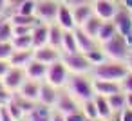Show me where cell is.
<instances>
[{"instance_id":"6da1fadb","label":"cell","mask_w":132,"mask_h":121,"mask_svg":"<svg viewBox=\"0 0 132 121\" xmlns=\"http://www.w3.org/2000/svg\"><path fill=\"white\" fill-rule=\"evenodd\" d=\"M94 80H109V81H119L128 74V67L125 62L119 60H110L107 58L105 62L92 65L90 72H89Z\"/></svg>"},{"instance_id":"7a4b0ae2","label":"cell","mask_w":132,"mask_h":121,"mask_svg":"<svg viewBox=\"0 0 132 121\" xmlns=\"http://www.w3.org/2000/svg\"><path fill=\"white\" fill-rule=\"evenodd\" d=\"M78 103H83L87 99H92L94 94V81L90 74H71L67 85L63 87Z\"/></svg>"},{"instance_id":"3957f363","label":"cell","mask_w":132,"mask_h":121,"mask_svg":"<svg viewBox=\"0 0 132 121\" xmlns=\"http://www.w3.org/2000/svg\"><path fill=\"white\" fill-rule=\"evenodd\" d=\"M100 45H101L103 53L107 54V58H110V60L125 62L127 56L130 54V47H128V44H127V40L121 33H116L112 38H109L107 42H103Z\"/></svg>"},{"instance_id":"277c9868","label":"cell","mask_w":132,"mask_h":121,"mask_svg":"<svg viewBox=\"0 0 132 121\" xmlns=\"http://www.w3.org/2000/svg\"><path fill=\"white\" fill-rule=\"evenodd\" d=\"M60 60L65 63V67L69 69L71 74H89L90 69H92V63L89 62V58L80 51H76V53H62Z\"/></svg>"},{"instance_id":"5b68a950","label":"cell","mask_w":132,"mask_h":121,"mask_svg":"<svg viewBox=\"0 0 132 121\" xmlns=\"http://www.w3.org/2000/svg\"><path fill=\"white\" fill-rule=\"evenodd\" d=\"M69 76H71V72H69V69L65 67V63L62 60L47 65V74H45L47 83H51V85H54L58 89H63L67 85V81H69Z\"/></svg>"},{"instance_id":"8992f818","label":"cell","mask_w":132,"mask_h":121,"mask_svg":"<svg viewBox=\"0 0 132 121\" xmlns=\"http://www.w3.org/2000/svg\"><path fill=\"white\" fill-rule=\"evenodd\" d=\"M60 2L62 0H36V18L40 22H45V24H51L56 20V15H58V7H60Z\"/></svg>"},{"instance_id":"52a82bcc","label":"cell","mask_w":132,"mask_h":121,"mask_svg":"<svg viewBox=\"0 0 132 121\" xmlns=\"http://www.w3.org/2000/svg\"><path fill=\"white\" fill-rule=\"evenodd\" d=\"M2 80H4V87H6L7 90L16 92V90L22 87V83L27 80V74H26V69H24V67H15V65H11L9 71L6 72V76H4Z\"/></svg>"},{"instance_id":"ba28073f","label":"cell","mask_w":132,"mask_h":121,"mask_svg":"<svg viewBox=\"0 0 132 121\" xmlns=\"http://www.w3.org/2000/svg\"><path fill=\"white\" fill-rule=\"evenodd\" d=\"M56 112H60V114H63V116H67V114H71V112H76V110H80V103L65 90V89H60V94H58V99H56V103H54V107H53Z\"/></svg>"},{"instance_id":"9c48e42d","label":"cell","mask_w":132,"mask_h":121,"mask_svg":"<svg viewBox=\"0 0 132 121\" xmlns=\"http://www.w3.org/2000/svg\"><path fill=\"white\" fill-rule=\"evenodd\" d=\"M118 7H119V4L114 2V0H94L92 2L94 15H98L101 20H112Z\"/></svg>"},{"instance_id":"30bf717a","label":"cell","mask_w":132,"mask_h":121,"mask_svg":"<svg viewBox=\"0 0 132 121\" xmlns=\"http://www.w3.org/2000/svg\"><path fill=\"white\" fill-rule=\"evenodd\" d=\"M112 22H114L118 33L127 34V33L132 29V11H128L125 6L119 4V7H118V11H116V15H114V18H112Z\"/></svg>"},{"instance_id":"8fae6325","label":"cell","mask_w":132,"mask_h":121,"mask_svg":"<svg viewBox=\"0 0 132 121\" xmlns=\"http://www.w3.org/2000/svg\"><path fill=\"white\" fill-rule=\"evenodd\" d=\"M60 58H62V49H56V47H53L49 44L35 49V60L44 62L45 65H51V63L58 62Z\"/></svg>"},{"instance_id":"7c38bea8","label":"cell","mask_w":132,"mask_h":121,"mask_svg":"<svg viewBox=\"0 0 132 121\" xmlns=\"http://www.w3.org/2000/svg\"><path fill=\"white\" fill-rule=\"evenodd\" d=\"M58 94H60V89L58 87H54V85H51V83H47L45 80L42 81V85H40V96H38V103H42V105H47V107H54V103H56V99H58Z\"/></svg>"},{"instance_id":"4fadbf2b","label":"cell","mask_w":132,"mask_h":121,"mask_svg":"<svg viewBox=\"0 0 132 121\" xmlns=\"http://www.w3.org/2000/svg\"><path fill=\"white\" fill-rule=\"evenodd\" d=\"M62 29L65 31H71L76 27L74 24V18H72V9L65 4V2H60V7H58V15H56V20H54Z\"/></svg>"},{"instance_id":"5bb4252c","label":"cell","mask_w":132,"mask_h":121,"mask_svg":"<svg viewBox=\"0 0 132 121\" xmlns=\"http://www.w3.org/2000/svg\"><path fill=\"white\" fill-rule=\"evenodd\" d=\"M31 38H33V49L47 45L49 44V24H45V22L35 24V27L31 31Z\"/></svg>"},{"instance_id":"9a60e30c","label":"cell","mask_w":132,"mask_h":121,"mask_svg":"<svg viewBox=\"0 0 132 121\" xmlns=\"http://www.w3.org/2000/svg\"><path fill=\"white\" fill-rule=\"evenodd\" d=\"M42 81H44V80H42ZM42 81H40V80H31V78H27L16 92H18L20 96H24V98L31 99V101H38V96H40V85H42Z\"/></svg>"},{"instance_id":"2e32d148","label":"cell","mask_w":132,"mask_h":121,"mask_svg":"<svg viewBox=\"0 0 132 121\" xmlns=\"http://www.w3.org/2000/svg\"><path fill=\"white\" fill-rule=\"evenodd\" d=\"M24 117H26L27 121H51V117H53V108L47 107V105L36 103Z\"/></svg>"},{"instance_id":"e0dca14e","label":"cell","mask_w":132,"mask_h":121,"mask_svg":"<svg viewBox=\"0 0 132 121\" xmlns=\"http://www.w3.org/2000/svg\"><path fill=\"white\" fill-rule=\"evenodd\" d=\"M74 36H76V42H78V51L80 53H89L90 49H94L96 45H100L92 36H89L81 27H74Z\"/></svg>"},{"instance_id":"ac0fdd59","label":"cell","mask_w":132,"mask_h":121,"mask_svg":"<svg viewBox=\"0 0 132 121\" xmlns=\"http://www.w3.org/2000/svg\"><path fill=\"white\" fill-rule=\"evenodd\" d=\"M94 94H100V96H112L116 92H119V81H109V80H94Z\"/></svg>"},{"instance_id":"d6986e66","label":"cell","mask_w":132,"mask_h":121,"mask_svg":"<svg viewBox=\"0 0 132 121\" xmlns=\"http://www.w3.org/2000/svg\"><path fill=\"white\" fill-rule=\"evenodd\" d=\"M26 74L27 78L31 80H45V74H47V65L44 62H38V60H31L27 65H26Z\"/></svg>"},{"instance_id":"ffe728a7","label":"cell","mask_w":132,"mask_h":121,"mask_svg":"<svg viewBox=\"0 0 132 121\" xmlns=\"http://www.w3.org/2000/svg\"><path fill=\"white\" fill-rule=\"evenodd\" d=\"M71 9H72V18H74L76 27H81L94 15L92 4H83V6H76V7H71Z\"/></svg>"},{"instance_id":"44dd1931","label":"cell","mask_w":132,"mask_h":121,"mask_svg":"<svg viewBox=\"0 0 132 121\" xmlns=\"http://www.w3.org/2000/svg\"><path fill=\"white\" fill-rule=\"evenodd\" d=\"M35 58V49H22V51H13L11 58H9V63L15 65V67H24Z\"/></svg>"},{"instance_id":"7402d4cb","label":"cell","mask_w":132,"mask_h":121,"mask_svg":"<svg viewBox=\"0 0 132 121\" xmlns=\"http://www.w3.org/2000/svg\"><path fill=\"white\" fill-rule=\"evenodd\" d=\"M94 101H96V107H98L100 119H105V121H109V119L114 116V110L110 108L107 96H100V94H96V96H94Z\"/></svg>"},{"instance_id":"603a6c76","label":"cell","mask_w":132,"mask_h":121,"mask_svg":"<svg viewBox=\"0 0 132 121\" xmlns=\"http://www.w3.org/2000/svg\"><path fill=\"white\" fill-rule=\"evenodd\" d=\"M63 33H65V29H62L56 22H51L49 24V45H53L56 49H62Z\"/></svg>"},{"instance_id":"cb8c5ba5","label":"cell","mask_w":132,"mask_h":121,"mask_svg":"<svg viewBox=\"0 0 132 121\" xmlns=\"http://www.w3.org/2000/svg\"><path fill=\"white\" fill-rule=\"evenodd\" d=\"M101 24H103V20H101L98 15H92V16H90V18H89V20L81 25V29H83L89 36H92V38L96 40V38H98V33H100ZM96 42H98V40H96Z\"/></svg>"},{"instance_id":"d4e9b609","label":"cell","mask_w":132,"mask_h":121,"mask_svg":"<svg viewBox=\"0 0 132 121\" xmlns=\"http://www.w3.org/2000/svg\"><path fill=\"white\" fill-rule=\"evenodd\" d=\"M118 33V29H116V25H114V22L112 20H103V24H101V27H100V33H98V44H103V42H107L109 38H112L114 34Z\"/></svg>"},{"instance_id":"484cf974","label":"cell","mask_w":132,"mask_h":121,"mask_svg":"<svg viewBox=\"0 0 132 121\" xmlns=\"http://www.w3.org/2000/svg\"><path fill=\"white\" fill-rule=\"evenodd\" d=\"M9 20H11L13 25H31V27L40 22L36 18V15H22V13H16V11L9 16Z\"/></svg>"},{"instance_id":"4316f807","label":"cell","mask_w":132,"mask_h":121,"mask_svg":"<svg viewBox=\"0 0 132 121\" xmlns=\"http://www.w3.org/2000/svg\"><path fill=\"white\" fill-rule=\"evenodd\" d=\"M13 40V24L9 18L0 15V42H11Z\"/></svg>"},{"instance_id":"83f0119b","label":"cell","mask_w":132,"mask_h":121,"mask_svg":"<svg viewBox=\"0 0 132 121\" xmlns=\"http://www.w3.org/2000/svg\"><path fill=\"white\" fill-rule=\"evenodd\" d=\"M78 51V42L74 36V31H65L63 40H62V53H76Z\"/></svg>"},{"instance_id":"f1b7e54d","label":"cell","mask_w":132,"mask_h":121,"mask_svg":"<svg viewBox=\"0 0 132 121\" xmlns=\"http://www.w3.org/2000/svg\"><path fill=\"white\" fill-rule=\"evenodd\" d=\"M109 99V105H110V108L114 110V114H118L119 110H123L125 107H127V96H125V92H116V94H112V96H109L107 98Z\"/></svg>"},{"instance_id":"f546056e","label":"cell","mask_w":132,"mask_h":121,"mask_svg":"<svg viewBox=\"0 0 132 121\" xmlns=\"http://www.w3.org/2000/svg\"><path fill=\"white\" fill-rule=\"evenodd\" d=\"M80 108H81V112L85 114L87 119H100V114H98V107H96L94 98H92V99H87V101H83V103H80Z\"/></svg>"},{"instance_id":"4dcf8cb0","label":"cell","mask_w":132,"mask_h":121,"mask_svg":"<svg viewBox=\"0 0 132 121\" xmlns=\"http://www.w3.org/2000/svg\"><path fill=\"white\" fill-rule=\"evenodd\" d=\"M83 54L89 58V62H90L92 65H98V63H101V62H105V60H107V54L103 53L101 45H96L94 49H90L89 53H83Z\"/></svg>"},{"instance_id":"1f68e13d","label":"cell","mask_w":132,"mask_h":121,"mask_svg":"<svg viewBox=\"0 0 132 121\" xmlns=\"http://www.w3.org/2000/svg\"><path fill=\"white\" fill-rule=\"evenodd\" d=\"M11 44H13V47H15L16 51H22V49H33V38H31V34L13 36Z\"/></svg>"},{"instance_id":"d6a6232c","label":"cell","mask_w":132,"mask_h":121,"mask_svg":"<svg viewBox=\"0 0 132 121\" xmlns=\"http://www.w3.org/2000/svg\"><path fill=\"white\" fill-rule=\"evenodd\" d=\"M15 11L22 13V15H35V11H36V0H24Z\"/></svg>"},{"instance_id":"836d02e7","label":"cell","mask_w":132,"mask_h":121,"mask_svg":"<svg viewBox=\"0 0 132 121\" xmlns=\"http://www.w3.org/2000/svg\"><path fill=\"white\" fill-rule=\"evenodd\" d=\"M15 47L11 42H0V60H9Z\"/></svg>"},{"instance_id":"e575fe53","label":"cell","mask_w":132,"mask_h":121,"mask_svg":"<svg viewBox=\"0 0 132 121\" xmlns=\"http://www.w3.org/2000/svg\"><path fill=\"white\" fill-rule=\"evenodd\" d=\"M119 89H121V92H132V72L128 71V74L123 78V80H119Z\"/></svg>"},{"instance_id":"d590c367","label":"cell","mask_w":132,"mask_h":121,"mask_svg":"<svg viewBox=\"0 0 132 121\" xmlns=\"http://www.w3.org/2000/svg\"><path fill=\"white\" fill-rule=\"evenodd\" d=\"M35 27V25H33ZM31 25H13V36H24V34H31L33 31Z\"/></svg>"},{"instance_id":"8d00e7d4","label":"cell","mask_w":132,"mask_h":121,"mask_svg":"<svg viewBox=\"0 0 132 121\" xmlns=\"http://www.w3.org/2000/svg\"><path fill=\"white\" fill-rule=\"evenodd\" d=\"M11 98H13V92H11V90H7L6 87L0 89V107H6V105L11 101Z\"/></svg>"},{"instance_id":"74e56055","label":"cell","mask_w":132,"mask_h":121,"mask_svg":"<svg viewBox=\"0 0 132 121\" xmlns=\"http://www.w3.org/2000/svg\"><path fill=\"white\" fill-rule=\"evenodd\" d=\"M65 119H67V121H87V117H85V114L81 112V108H80V110H76V112L67 114V116H65Z\"/></svg>"},{"instance_id":"f35d334b","label":"cell","mask_w":132,"mask_h":121,"mask_svg":"<svg viewBox=\"0 0 132 121\" xmlns=\"http://www.w3.org/2000/svg\"><path fill=\"white\" fill-rule=\"evenodd\" d=\"M116 116H118V121H132V108L125 107V108L119 110Z\"/></svg>"},{"instance_id":"ab89813d","label":"cell","mask_w":132,"mask_h":121,"mask_svg":"<svg viewBox=\"0 0 132 121\" xmlns=\"http://www.w3.org/2000/svg\"><path fill=\"white\" fill-rule=\"evenodd\" d=\"M62 2H65L69 7H76V6H83V4H92L94 0H62Z\"/></svg>"},{"instance_id":"60d3db41","label":"cell","mask_w":132,"mask_h":121,"mask_svg":"<svg viewBox=\"0 0 132 121\" xmlns=\"http://www.w3.org/2000/svg\"><path fill=\"white\" fill-rule=\"evenodd\" d=\"M0 121H15V117L9 114L7 107H0Z\"/></svg>"},{"instance_id":"b9f144b4","label":"cell","mask_w":132,"mask_h":121,"mask_svg":"<svg viewBox=\"0 0 132 121\" xmlns=\"http://www.w3.org/2000/svg\"><path fill=\"white\" fill-rule=\"evenodd\" d=\"M9 67H11L9 60H0V78H4V76H6V72L9 71Z\"/></svg>"},{"instance_id":"7bdbcfd3","label":"cell","mask_w":132,"mask_h":121,"mask_svg":"<svg viewBox=\"0 0 132 121\" xmlns=\"http://www.w3.org/2000/svg\"><path fill=\"white\" fill-rule=\"evenodd\" d=\"M51 121H67V119H65L63 114H60V112H56V110L53 108V117H51Z\"/></svg>"},{"instance_id":"ee69618b","label":"cell","mask_w":132,"mask_h":121,"mask_svg":"<svg viewBox=\"0 0 132 121\" xmlns=\"http://www.w3.org/2000/svg\"><path fill=\"white\" fill-rule=\"evenodd\" d=\"M22 2H24V0H7V7H11V9L15 11V9H16Z\"/></svg>"},{"instance_id":"f6af8a7d","label":"cell","mask_w":132,"mask_h":121,"mask_svg":"<svg viewBox=\"0 0 132 121\" xmlns=\"http://www.w3.org/2000/svg\"><path fill=\"white\" fill-rule=\"evenodd\" d=\"M125 36V40H127V44H128V47H130V51H132V29L127 33V34H123Z\"/></svg>"},{"instance_id":"bcb514c9","label":"cell","mask_w":132,"mask_h":121,"mask_svg":"<svg viewBox=\"0 0 132 121\" xmlns=\"http://www.w3.org/2000/svg\"><path fill=\"white\" fill-rule=\"evenodd\" d=\"M125 63H127V67H128V71L132 72V51H130V54L127 56V60H125Z\"/></svg>"},{"instance_id":"7dc6e473","label":"cell","mask_w":132,"mask_h":121,"mask_svg":"<svg viewBox=\"0 0 132 121\" xmlns=\"http://www.w3.org/2000/svg\"><path fill=\"white\" fill-rule=\"evenodd\" d=\"M7 9V0H0V15Z\"/></svg>"},{"instance_id":"c3c4849f","label":"cell","mask_w":132,"mask_h":121,"mask_svg":"<svg viewBox=\"0 0 132 121\" xmlns=\"http://www.w3.org/2000/svg\"><path fill=\"white\" fill-rule=\"evenodd\" d=\"M125 96H127V107L132 108V92H127Z\"/></svg>"},{"instance_id":"681fc988","label":"cell","mask_w":132,"mask_h":121,"mask_svg":"<svg viewBox=\"0 0 132 121\" xmlns=\"http://www.w3.org/2000/svg\"><path fill=\"white\" fill-rule=\"evenodd\" d=\"M121 6H125L128 11H132V0H123V2H121Z\"/></svg>"},{"instance_id":"f907efd6","label":"cell","mask_w":132,"mask_h":121,"mask_svg":"<svg viewBox=\"0 0 132 121\" xmlns=\"http://www.w3.org/2000/svg\"><path fill=\"white\" fill-rule=\"evenodd\" d=\"M0 89H4V80L0 78Z\"/></svg>"},{"instance_id":"816d5d0a","label":"cell","mask_w":132,"mask_h":121,"mask_svg":"<svg viewBox=\"0 0 132 121\" xmlns=\"http://www.w3.org/2000/svg\"><path fill=\"white\" fill-rule=\"evenodd\" d=\"M114 2H118V4H121V2H123V0H114Z\"/></svg>"},{"instance_id":"f5cc1de1","label":"cell","mask_w":132,"mask_h":121,"mask_svg":"<svg viewBox=\"0 0 132 121\" xmlns=\"http://www.w3.org/2000/svg\"><path fill=\"white\" fill-rule=\"evenodd\" d=\"M20 121H27V119H26V117H24V119H20Z\"/></svg>"}]
</instances>
